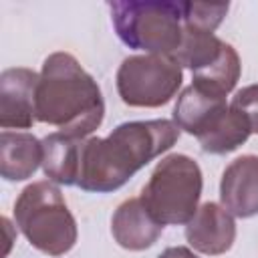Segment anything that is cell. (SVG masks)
<instances>
[{
  "label": "cell",
  "mask_w": 258,
  "mask_h": 258,
  "mask_svg": "<svg viewBox=\"0 0 258 258\" xmlns=\"http://www.w3.org/2000/svg\"><path fill=\"white\" fill-rule=\"evenodd\" d=\"M230 107L236 109L246 119L252 133H258V85H248L240 89L234 95Z\"/></svg>",
  "instance_id": "18"
},
{
  "label": "cell",
  "mask_w": 258,
  "mask_h": 258,
  "mask_svg": "<svg viewBox=\"0 0 258 258\" xmlns=\"http://www.w3.org/2000/svg\"><path fill=\"white\" fill-rule=\"evenodd\" d=\"M250 135H252V131H250V125L246 123V119L236 109L228 107V111L222 115V119L210 131H206L202 137H198V143L206 153L226 155V153L238 149L240 145H244Z\"/></svg>",
  "instance_id": "15"
},
{
  "label": "cell",
  "mask_w": 258,
  "mask_h": 258,
  "mask_svg": "<svg viewBox=\"0 0 258 258\" xmlns=\"http://www.w3.org/2000/svg\"><path fill=\"white\" fill-rule=\"evenodd\" d=\"M224 46H226V42L220 40L216 34L183 26L181 44L171 54V58L181 69H189L191 75H194V73L210 67L212 62H216L218 56L222 54Z\"/></svg>",
  "instance_id": "14"
},
{
  "label": "cell",
  "mask_w": 258,
  "mask_h": 258,
  "mask_svg": "<svg viewBox=\"0 0 258 258\" xmlns=\"http://www.w3.org/2000/svg\"><path fill=\"white\" fill-rule=\"evenodd\" d=\"M228 2L220 4H208V2H181V20L183 26L212 32L222 24V20L228 14Z\"/></svg>",
  "instance_id": "17"
},
{
  "label": "cell",
  "mask_w": 258,
  "mask_h": 258,
  "mask_svg": "<svg viewBox=\"0 0 258 258\" xmlns=\"http://www.w3.org/2000/svg\"><path fill=\"white\" fill-rule=\"evenodd\" d=\"M38 77V73L24 67L6 69L0 75V127L4 131L30 129L36 121L34 95Z\"/></svg>",
  "instance_id": "7"
},
{
  "label": "cell",
  "mask_w": 258,
  "mask_h": 258,
  "mask_svg": "<svg viewBox=\"0 0 258 258\" xmlns=\"http://www.w3.org/2000/svg\"><path fill=\"white\" fill-rule=\"evenodd\" d=\"M161 232L163 226L149 214L141 198L125 200L123 204H119L111 218V234L115 242L129 252L151 248Z\"/></svg>",
  "instance_id": "10"
},
{
  "label": "cell",
  "mask_w": 258,
  "mask_h": 258,
  "mask_svg": "<svg viewBox=\"0 0 258 258\" xmlns=\"http://www.w3.org/2000/svg\"><path fill=\"white\" fill-rule=\"evenodd\" d=\"M14 222L24 238L46 256H62L77 244V222L62 191L50 179L26 185L14 202Z\"/></svg>",
  "instance_id": "3"
},
{
  "label": "cell",
  "mask_w": 258,
  "mask_h": 258,
  "mask_svg": "<svg viewBox=\"0 0 258 258\" xmlns=\"http://www.w3.org/2000/svg\"><path fill=\"white\" fill-rule=\"evenodd\" d=\"M42 165V141L26 131L0 133V175L6 181H24Z\"/></svg>",
  "instance_id": "12"
},
{
  "label": "cell",
  "mask_w": 258,
  "mask_h": 258,
  "mask_svg": "<svg viewBox=\"0 0 258 258\" xmlns=\"http://www.w3.org/2000/svg\"><path fill=\"white\" fill-rule=\"evenodd\" d=\"M85 139H75L64 133H50L42 139V171L58 185H77L81 173V145Z\"/></svg>",
  "instance_id": "13"
},
{
  "label": "cell",
  "mask_w": 258,
  "mask_h": 258,
  "mask_svg": "<svg viewBox=\"0 0 258 258\" xmlns=\"http://www.w3.org/2000/svg\"><path fill=\"white\" fill-rule=\"evenodd\" d=\"M157 258H198V256L185 246H171V248H165Z\"/></svg>",
  "instance_id": "19"
},
{
  "label": "cell",
  "mask_w": 258,
  "mask_h": 258,
  "mask_svg": "<svg viewBox=\"0 0 258 258\" xmlns=\"http://www.w3.org/2000/svg\"><path fill=\"white\" fill-rule=\"evenodd\" d=\"M202 169L183 153L163 157L141 189V202L161 226H183L196 212L202 198Z\"/></svg>",
  "instance_id": "5"
},
{
  "label": "cell",
  "mask_w": 258,
  "mask_h": 258,
  "mask_svg": "<svg viewBox=\"0 0 258 258\" xmlns=\"http://www.w3.org/2000/svg\"><path fill=\"white\" fill-rule=\"evenodd\" d=\"M222 208L234 218L258 216V155L236 157L222 173Z\"/></svg>",
  "instance_id": "9"
},
{
  "label": "cell",
  "mask_w": 258,
  "mask_h": 258,
  "mask_svg": "<svg viewBox=\"0 0 258 258\" xmlns=\"http://www.w3.org/2000/svg\"><path fill=\"white\" fill-rule=\"evenodd\" d=\"M177 139L179 127L169 119L125 121L107 137H89L81 145L77 185L91 194L115 191Z\"/></svg>",
  "instance_id": "1"
},
{
  "label": "cell",
  "mask_w": 258,
  "mask_h": 258,
  "mask_svg": "<svg viewBox=\"0 0 258 258\" xmlns=\"http://www.w3.org/2000/svg\"><path fill=\"white\" fill-rule=\"evenodd\" d=\"M228 107L226 97L189 85L177 97L173 107V123L179 127V131H185L198 139L222 119Z\"/></svg>",
  "instance_id": "11"
},
{
  "label": "cell",
  "mask_w": 258,
  "mask_h": 258,
  "mask_svg": "<svg viewBox=\"0 0 258 258\" xmlns=\"http://www.w3.org/2000/svg\"><path fill=\"white\" fill-rule=\"evenodd\" d=\"M113 28L119 40L145 54L171 56L183 34L181 2L167 0H115L109 2Z\"/></svg>",
  "instance_id": "4"
},
{
  "label": "cell",
  "mask_w": 258,
  "mask_h": 258,
  "mask_svg": "<svg viewBox=\"0 0 258 258\" xmlns=\"http://www.w3.org/2000/svg\"><path fill=\"white\" fill-rule=\"evenodd\" d=\"M185 240L194 250L206 256H220L228 252L236 240L234 216L220 204L206 202L185 224Z\"/></svg>",
  "instance_id": "8"
},
{
  "label": "cell",
  "mask_w": 258,
  "mask_h": 258,
  "mask_svg": "<svg viewBox=\"0 0 258 258\" xmlns=\"http://www.w3.org/2000/svg\"><path fill=\"white\" fill-rule=\"evenodd\" d=\"M117 93L129 107L155 109L169 103L183 81V69L163 54H133L117 69Z\"/></svg>",
  "instance_id": "6"
},
{
  "label": "cell",
  "mask_w": 258,
  "mask_h": 258,
  "mask_svg": "<svg viewBox=\"0 0 258 258\" xmlns=\"http://www.w3.org/2000/svg\"><path fill=\"white\" fill-rule=\"evenodd\" d=\"M240 73H242L240 56H238L236 48L226 42V46L216 62H212L210 67L191 75V81H194L191 85H196L204 91H210L214 95L226 97L228 93L234 91V87L240 79Z\"/></svg>",
  "instance_id": "16"
},
{
  "label": "cell",
  "mask_w": 258,
  "mask_h": 258,
  "mask_svg": "<svg viewBox=\"0 0 258 258\" xmlns=\"http://www.w3.org/2000/svg\"><path fill=\"white\" fill-rule=\"evenodd\" d=\"M34 115L69 137L87 139L103 123L105 101L97 81L73 54L52 52L40 69Z\"/></svg>",
  "instance_id": "2"
}]
</instances>
